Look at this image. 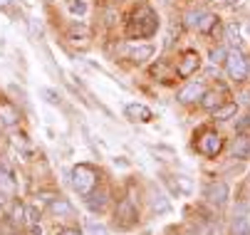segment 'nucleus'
I'll return each mask as SVG.
<instances>
[{"label":"nucleus","instance_id":"1","mask_svg":"<svg viewBox=\"0 0 250 235\" xmlns=\"http://www.w3.org/2000/svg\"><path fill=\"white\" fill-rule=\"evenodd\" d=\"M69 176H72V186H75V191H77L80 196H84V198L97 188V178H99V174H97L94 166H89V163H80V166H75Z\"/></svg>","mask_w":250,"mask_h":235},{"label":"nucleus","instance_id":"2","mask_svg":"<svg viewBox=\"0 0 250 235\" xmlns=\"http://www.w3.org/2000/svg\"><path fill=\"white\" fill-rule=\"evenodd\" d=\"M141 10H144V18L139 20V15H136V20H131L129 35L131 38H151L159 27V20H156L154 10H149V8H141Z\"/></svg>","mask_w":250,"mask_h":235},{"label":"nucleus","instance_id":"3","mask_svg":"<svg viewBox=\"0 0 250 235\" xmlns=\"http://www.w3.org/2000/svg\"><path fill=\"white\" fill-rule=\"evenodd\" d=\"M226 72H228V77H230V79H235V82H240V79H245V77H248V59L243 57V52H240V50L228 52V59H226Z\"/></svg>","mask_w":250,"mask_h":235},{"label":"nucleus","instance_id":"4","mask_svg":"<svg viewBox=\"0 0 250 235\" xmlns=\"http://www.w3.org/2000/svg\"><path fill=\"white\" fill-rule=\"evenodd\" d=\"M221 149H223V139L218 137L216 131H206L201 137V141H198V151L203 156H218Z\"/></svg>","mask_w":250,"mask_h":235},{"label":"nucleus","instance_id":"5","mask_svg":"<svg viewBox=\"0 0 250 235\" xmlns=\"http://www.w3.org/2000/svg\"><path fill=\"white\" fill-rule=\"evenodd\" d=\"M206 198L210 200L213 206H226V200H228V183H223V181H213V183H208V188H206Z\"/></svg>","mask_w":250,"mask_h":235},{"label":"nucleus","instance_id":"6","mask_svg":"<svg viewBox=\"0 0 250 235\" xmlns=\"http://www.w3.org/2000/svg\"><path fill=\"white\" fill-rule=\"evenodd\" d=\"M198 67H201V57H198L193 50L184 52L181 62H178V77H181V79H188V77L198 70Z\"/></svg>","mask_w":250,"mask_h":235},{"label":"nucleus","instance_id":"7","mask_svg":"<svg viewBox=\"0 0 250 235\" xmlns=\"http://www.w3.org/2000/svg\"><path fill=\"white\" fill-rule=\"evenodd\" d=\"M124 114H126V119H131V121H141V124H146V121L154 119L151 109H149L146 104H139V102L126 104V107H124Z\"/></svg>","mask_w":250,"mask_h":235},{"label":"nucleus","instance_id":"8","mask_svg":"<svg viewBox=\"0 0 250 235\" xmlns=\"http://www.w3.org/2000/svg\"><path fill=\"white\" fill-rule=\"evenodd\" d=\"M203 82H191V84H186L181 92H178V102L181 104H193V102H198V99H203Z\"/></svg>","mask_w":250,"mask_h":235},{"label":"nucleus","instance_id":"9","mask_svg":"<svg viewBox=\"0 0 250 235\" xmlns=\"http://www.w3.org/2000/svg\"><path fill=\"white\" fill-rule=\"evenodd\" d=\"M136 223V208L129 203V200H124V203L117 208V225L119 228H131Z\"/></svg>","mask_w":250,"mask_h":235},{"label":"nucleus","instance_id":"10","mask_svg":"<svg viewBox=\"0 0 250 235\" xmlns=\"http://www.w3.org/2000/svg\"><path fill=\"white\" fill-rule=\"evenodd\" d=\"M52 213L55 215H60V218H72L75 215V208H72V203L69 200H64V198H57V200H52Z\"/></svg>","mask_w":250,"mask_h":235},{"label":"nucleus","instance_id":"11","mask_svg":"<svg viewBox=\"0 0 250 235\" xmlns=\"http://www.w3.org/2000/svg\"><path fill=\"white\" fill-rule=\"evenodd\" d=\"M230 154H233L235 158H248V156H250V139H248V137H238V139L233 141Z\"/></svg>","mask_w":250,"mask_h":235},{"label":"nucleus","instance_id":"12","mask_svg":"<svg viewBox=\"0 0 250 235\" xmlns=\"http://www.w3.org/2000/svg\"><path fill=\"white\" fill-rule=\"evenodd\" d=\"M151 55H154V45H139V47H131V52H129V57H131L136 64L146 62Z\"/></svg>","mask_w":250,"mask_h":235},{"label":"nucleus","instance_id":"13","mask_svg":"<svg viewBox=\"0 0 250 235\" xmlns=\"http://www.w3.org/2000/svg\"><path fill=\"white\" fill-rule=\"evenodd\" d=\"M18 119H20V114H18L15 107H10V104H0V121H3L5 126H15Z\"/></svg>","mask_w":250,"mask_h":235},{"label":"nucleus","instance_id":"14","mask_svg":"<svg viewBox=\"0 0 250 235\" xmlns=\"http://www.w3.org/2000/svg\"><path fill=\"white\" fill-rule=\"evenodd\" d=\"M221 102H223V97H221V92H206V94H203V99H201V104H203V109H208V112H213V109H218V107H221Z\"/></svg>","mask_w":250,"mask_h":235},{"label":"nucleus","instance_id":"15","mask_svg":"<svg viewBox=\"0 0 250 235\" xmlns=\"http://www.w3.org/2000/svg\"><path fill=\"white\" fill-rule=\"evenodd\" d=\"M235 112H238V104L230 102V104H223L218 109H213V119H216V121H226V119L235 117Z\"/></svg>","mask_w":250,"mask_h":235},{"label":"nucleus","instance_id":"16","mask_svg":"<svg viewBox=\"0 0 250 235\" xmlns=\"http://www.w3.org/2000/svg\"><path fill=\"white\" fill-rule=\"evenodd\" d=\"M151 206H154L156 213H168V211H171V203L166 200V196H164L161 191H159V193L154 191V196H151Z\"/></svg>","mask_w":250,"mask_h":235},{"label":"nucleus","instance_id":"17","mask_svg":"<svg viewBox=\"0 0 250 235\" xmlns=\"http://www.w3.org/2000/svg\"><path fill=\"white\" fill-rule=\"evenodd\" d=\"M40 97L45 99L47 104H52V107H57V104L62 102L60 92H57V89H52V87H40Z\"/></svg>","mask_w":250,"mask_h":235},{"label":"nucleus","instance_id":"18","mask_svg":"<svg viewBox=\"0 0 250 235\" xmlns=\"http://www.w3.org/2000/svg\"><path fill=\"white\" fill-rule=\"evenodd\" d=\"M226 40H228V45H233V47L240 45V25H238V22H230V25L226 27Z\"/></svg>","mask_w":250,"mask_h":235},{"label":"nucleus","instance_id":"19","mask_svg":"<svg viewBox=\"0 0 250 235\" xmlns=\"http://www.w3.org/2000/svg\"><path fill=\"white\" fill-rule=\"evenodd\" d=\"M216 22H218V18L216 15H210V13H203V18H201V22H198V32H203V35H208V32L216 27Z\"/></svg>","mask_w":250,"mask_h":235},{"label":"nucleus","instance_id":"20","mask_svg":"<svg viewBox=\"0 0 250 235\" xmlns=\"http://www.w3.org/2000/svg\"><path fill=\"white\" fill-rule=\"evenodd\" d=\"M104 203H106L104 193H99V196H97V193L92 191V193L87 196V206H89V211H94V213H97V211H102V208H104Z\"/></svg>","mask_w":250,"mask_h":235},{"label":"nucleus","instance_id":"21","mask_svg":"<svg viewBox=\"0 0 250 235\" xmlns=\"http://www.w3.org/2000/svg\"><path fill=\"white\" fill-rule=\"evenodd\" d=\"M230 235H250V223L243 215H238L235 223H233V228H230Z\"/></svg>","mask_w":250,"mask_h":235},{"label":"nucleus","instance_id":"22","mask_svg":"<svg viewBox=\"0 0 250 235\" xmlns=\"http://www.w3.org/2000/svg\"><path fill=\"white\" fill-rule=\"evenodd\" d=\"M226 59H228V50L226 47H213L210 50V62L213 64H226Z\"/></svg>","mask_w":250,"mask_h":235},{"label":"nucleus","instance_id":"23","mask_svg":"<svg viewBox=\"0 0 250 235\" xmlns=\"http://www.w3.org/2000/svg\"><path fill=\"white\" fill-rule=\"evenodd\" d=\"M69 13H72V15H84L87 13V3H84V0H69Z\"/></svg>","mask_w":250,"mask_h":235},{"label":"nucleus","instance_id":"24","mask_svg":"<svg viewBox=\"0 0 250 235\" xmlns=\"http://www.w3.org/2000/svg\"><path fill=\"white\" fill-rule=\"evenodd\" d=\"M87 230H89V235H109V230L97 220H87Z\"/></svg>","mask_w":250,"mask_h":235},{"label":"nucleus","instance_id":"25","mask_svg":"<svg viewBox=\"0 0 250 235\" xmlns=\"http://www.w3.org/2000/svg\"><path fill=\"white\" fill-rule=\"evenodd\" d=\"M201 18H203V13H201V10H191V13L186 15V25L198 30V22H201Z\"/></svg>","mask_w":250,"mask_h":235},{"label":"nucleus","instance_id":"26","mask_svg":"<svg viewBox=\"0 0 250 235\" xmlns=\"http://www.w3.org/2000/svg\"><path fill=\"white\" fill-rule=\"evenodd\" d=\"M22 215H25V208H22V206H15V211H13V220H15V223H22Z\"/></svg>","mask_w":250,"mask_h":235},{"label":"nucleus","instance_id":"27","mask_svg":"<svg viewBox=\"0 0 250 235\" xmlns=\"http://www.w3.org/2000/svg\"><path fill=\"white\" fill-rule=\"evenodd\" d=\"M57 235H82V233H80L77 228H62V230H60Z\"/></svg>","mask_w":250,"mask_h":235},{"label":"nucleus","instance_id":"28","mask_svg":"<svg viewBox=\"0 0 250 235\" xmlns=\"http://www.w3.org/2000/svg\"><path fill=\"white\" fill-rule=\"evenodd\" d=\"M10 3H13V0H0V8H8Z\"/></svg>","mask_w":250,"mask_h":235},{"label":"nucleus","instance_id":"29","mask_svg":"<svg viewBox=\"0 0 250 235\" xmlns=\"http://www.w3.org/2000/svg\"><path fill=\"white\" fill-rule=\"evenodd\" d=\"M210 3H223V0H210Z\"/></svg>","mask_w":250,"mask_h":235},{"label":"nucleus","instance_id":"30","mask_svg":"<svg viewBox=\"0 0 250 235\" xmlns=\"http://www.w3.org/2000/svg\"><path fill=\"white\" fill-rule=\"evenodd\" d=\"M233 3H243V0H233Z\"/></svg>","mask_w":250,"mask_h":235},{"label":"nucleus","instance_id":"31","mask_svg":"<svg viewBox=\"0 0 250 235\" xmlns=\"http://www.w3.org/2000/svg\"><path fill=\"white\" fill-rule=\"evenodd\" d=\"M248 75H250V64H248Z\"/></svg>","mask_w":250,"mask_h":235},{"label":"nucleus","instance_id":"32","mask_svg":"<svg viewBox=\"0 0 250 235\" xmlns=\"http://www.w3.org/2000/svg\"><path fill=\"white\" fill-rule=\"evenodd\" d=\"M248 32H250V25H248Z\"/></svg>","mask_w":250,"mask_h":235}]
</instances>
